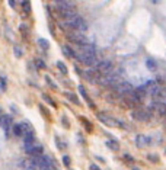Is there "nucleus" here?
I'll list each match as a JSON object with an SVG mask.
<instances>
[{
  "label": "nucleus",
  "mask_w": 166,
  "mask_h": 170,
  "mask_svg": "<svg viewBox=\"0 0 166 170\" xmlns=\"http://www.w3.org/2000/svg\"><path fill=\"white\" fill-rule=\"evenodd\" d=\"M146 65H147V68H149L150 71H155L158 67H156V63H155V60H152V58H149L147 61H146Z\"/></svg>",
  "instance_id": "15"
},
{
  "label": "nucleus",
  "mask_w": 166,
  "mask_h": 170,
  "mask_svg": "<svg viewBox=\"0 0 166 170\" xmlns=\"http://www.w3.org/2000/svg\"><path fill=\"white\" fill-rule=\"evenodd\" d=\"M76 58L79 60V61H82L85 65H91V67H93V65L96 64L98 61H96V58L95 57H91V55H86V54H75Z\"/></svg>",
  "instance_id": "4"
},
{
  "label": "nucleus",
  "mask_w": 166,
  "mask_h": 170,
  "mask_svg": "<svg viewBox=\"0 0 166 170\" xmlns=\"http://www.w3.org/2000/svg\"><path fill=\"white\" fill-rule=\"evenodd\" d=\"M93 68L96 70V71H99L102 74H109L111 73V70H112V63L111 61H101V63H96V64L93 65Z\"/></svg>",
  "instance_id": "3"
},
{
  "label": "nucleus",
  "mask_w": 166,
  "mask_h": 170,
  "mask_svg": "<svg viewBox=\"0 0 166 170\" xmlns=\"http://www.w3.org/2000/svg\"><path fill=\"white\" fill-rule=\"evenodd\" d=\"M58 13H60V16L63 17L64 20H66V19H70V17L77 16L75 9H61V10H58Z\"/></svg>",
  "instance_id": "6"
},
{
  "label": "nucleus",
  "mask_w": 166,
  "mask_h": 170,
  "mask_svg": "<svg viewBox=\"0 0 166 170\" xmlns=\"http://www.w3.org/2000/svg\"><path fill=\"white\" fill-rule=\"evenodd\" d=\"M67 96H69L70 99H72V102H77V97H76L75 95H67Z\"/></svg>",
  "instance_id": "23"
},
{
  "label": "nucleus",
  "mask_w": 166,
  "mask_h": 170,
  "mask_svg": "<svg viewBox=\"0 0 166 170\" xmlns=\"http://www.w3.org/2000/svg\"><path fill=\"white\" fill-rule=\"evenodd\" d=\"M133 170H140V169H139V167H136V166H134V167H133Z\"/></svg>",
  "instance_id": "26"
},
{
  "label": "nucleus",
  "mask_w": 166,
  "mask_h": 170,
  "mask_svg": "<svg viewBox=\"0 0 166 170\" xmlns=\"http://www.w3.org/2000/svg\"><path fill=\"white\" fill-rule=\"evenodd\" d=\"M15 52H16V57H21V55H22V49L19 48V47H15Z\"/></svg>",
  "instance_id": "20"
},
{
  "label": "nucleus",
  "mask_w": 166,
  "mask_h": 170,
  "mask_svg": "<svg viewBox=\"0 0 166 170\" xmlns=\"http://www.w3.org/2000/svg\"><path fill=\"white\" fill-rule=\"evenodd\" d=\"M37 64H38V67H40V68H44V67H45L44 61H41V60H38V61H37Z\"/></svg>",
  "instance_id": "21"
},
{
  "label": "nucleus",
  "mask_w": 166,
  "mask_h": 170,
  "mask_svg": "<svg viewBox=\"0 0 166 170\" xmlns=\"http://www.w3.org/2000/svg\"><path fill=\"white\" fill-rule=\"evenodd\" d=\"M42 151H44L42 146H37V144H35V146L29 150V153L28 154H31L32 157H40V156H42Z\"/></svg>",
  "instance_id": "11"
},
{
  "label": "nucleus",
  "mask_w": 166,
  "mask_h": 170,
  "mask_svg": "<svg viewBox=\"0 0 166 170\" xmlns=\"http://www.w3.org/2000/svg\"><path fill=\"white\" fill-rule=\"evenodd\" d=\"M13 134H15L16 137H22V135L25 134L22 124H16V125H13Z\"/></svg>",
  "instance_id": "13"
},
{
  "label": "nucleus",
  "mask_w": 166,
  "mask_h": 170,
  "mask_svg": "<svg viewBox=\"0 0 166 170\" xmlns=\"http://www.w3.org/2000/svg\"><path fill=\"white\" fill-rule=\"evenodd\" d=\"M149 159L152 160V162H159V157H156V156H153V154H149Z\"/></svg>",
  "instance_id": "19"
},
{
  "label": "nucleus",
  "mask_w": 166,
  "mask_h": 170,
  "mask_svg": "<svg viewBox=\"0 0 166 170\" xmlns=\"http://www.w3.org/2000/svg\"><path fill=\"white\" fill-rule=\"evenodd\" d=\"M114 89H115V92H118V93H121V95H124V96H127V95H130L131 92H134L133 86L130 84V83H125V81H120V83H117V84H114Z\"/></svg>",
  "instance_id": "2"
},
{
  "label": "nucleus",
  "mask_w": 166,
  "mask_h": 170,
  "mask_svg": "<svg viewBox=\"0 0 166 170\" xmlns=\"http://www.w3.org/2000/svg\"><path fill=\"white\" fill-rule=\"evenodd\" d=\"M40 45H41L42 48H45V49L48 48V42H47L45 39H40Z\"/></svg>",
  "instance_id": "17"
},
{
  "label": "nucleus",
  "mask_w": 166,
  "mask_h": 170,
  "mask_svg": "<svg viewBox=\"0 0 166 170\" xmlns=\"http://www.w3.org/2000/svg\"><path fill=\"white\" fill-rule=\"evenodd\" d=\"M9 3H10V6H12V8L15 6V0H9Z\"/></svg>",
  "instance_id": "25"
},
{
  "label": "nucleus",
  "mask_w": 166,
  "mask_h": 170,
  "mask_svg": "<svg viewBox=\"0 0 166 170\" xmlns=\"http://www.w3.org/2000/svg\"><path fill=\"white\" fill-rule=\"evenodd\" d=\"M63 51H64V52H66L69 57H75V52H73L72 49L69 48V47H63Z\"/></svg>",
  "instance_id": "16"
},
{
  "label": "nucleus",
  "mask_w": 166,
  "mask_h": 170,
  "mask_svg": "<svg viewBox=\"0 0 166 170\" xmlns=\"http://www.w3.org/2000/svg\"><path fill=\"white\" fill-rule=\"evenodd\" d=\"M10 125H12V118L10 116H0V127L2 128H5L6 131H9V128H10Z\"/></svg>",
  "instance_id": "10"
},
{
  "label": "nucleus",
  "mask_w": 166,
  "mask_h": 170,
  "mask_svg": "<svg viewBox=\"0 0 166 170\" xmlns=\"http://www.w3.org/2000/svg\"><path fill=\"white\" fill-rule=\"evenodd\" d=\"M98 119H101V121L104 122L105 125H108V127H117V125H118V121H117V119L111 118V116H107V115H102V113L98 115Z\"/></svg>",
  "instance_id": "5"
},
{
  "label": "nucleus",
  "mask_w": 166,
  "mask_h": 170,
  "mask_svg": "<svg viewBox=\"0 0 166 170\" xmlns=\"http://www.w3.org/2000/svg\"><path fill=\"white\" fill-rule=\"evenodd\" d=\"M91 170H99V167H98V166H95V164H92V166H91Z\"/></svg>",
  "instance_id": "24"
},
{
  "label": "nucleus",
  "mask_w": 166,
  "mask_h": 170,
  "mask_svg": "<svg viewBox=\"0 0 166 170\" xmlns=\"http://www.w3.org/2000/svg\"><path fill=\"white\" fill-rule=\"evenodd\" d=\"M80 48H82V54H86V55H91V57H95V54H96V49H95V47L91 45V44L80 45Z\"/></svg>",
  "instance_id": "8"
},
{
  "label": "nucleus",
  "mask_w": 166,
  "mask_h": 170,
  "mask_svg": "<svg viewBox=\"0 0 166 170\" xmlns=\"http://www.w3.org/2000/svg\"><path fill=\"white\" fill-rule=\"evenodd\" d=\"M63 162L66 163V166H69V164H70V159H69L67 156H64V157H63Z\"/></svg>",
  "instance_id": "22"
},
{
  "label": "nucleus",
  "mask_w": 166,
  "mask_h": 170,
  "mask_svg": "<svg viewBox=\"0 0 166 170\" xmlns=\"http://www.w3.org/2000/svg\"><path fill=\"white\" fill-rule=\"evenodd\" d=\"M58 68H60V70H61V71H64V73H67V68H66V65L63 64V63H58Z\"/></svg>",
  "instance_id": "18"
},
{
  "label": "nucleus",
  "mask_w": 166,
  "mask_h": 170,
  "mask_svg": "<svg viewBox=\"0 0 166 170\" xmlns=\"http://www.w3.org/2000/svg\"><path fill=\"white\" fill-rule=\"evenodd\" d=\"M152 108L155 109V111H158L160 115H166V105L165 103H160V102H155Z\"/></svg>",
  "instance_id": "12"
},
{
  "label": "nucleus",
  "mask_w": 166,
  "mask_h": 170,
  "mask_svg": "<svg viewBox=\"0 0 166 170\" xmlns=\"http://www.w3.org/2000/svg\"><path fill=\"white\" fill-rule=\"evenodd\" d=\"M133 118L139 119V121H149L150 112H146V111H137V112L133 113Z\"/></svg>",
  "instance_id": "9"
},
{
  "label": "nucleus",
  "mask_w": 166,
  "mask_h": 170,
  "mask_svg": "<svg viewBox=\"0 0 166 170\" xmlns=\"http://www.w3.org/2000/svg\"><path fill=\"white\" fill-rule=\"evenodd\" d=\"M107 147L111 148V150H114V151H117V150L120 148V144L117 143L115 140H109V141H107Z\"/></svg>",
  "instance_id": "14"
},
{
  "label": "nucleus",
  "mask_w": 166,
  "mask_h": 170,
  "mask_svg": "<svg viewBox=\"0 0 166 170\" xmlns=\"http://www.w3.org/2000/svg\"><path fill=\"white\" fill-rule=\"evenodd\" d=\"M67 38L72 41V42H75V44H79V45H86V44H89V41L86 39V36H85L83 33L77 32V31L69 32L67 33Z\"/></svg>",
  "instance_id": "1"
},
{
  "label": "nucleus",
  "mask_w": 166,
  "mask_h": 170,
  "mask_svg": "<svg viewBox=\"0 0 166 170\" xmlns=\"http://www.w3.org/2000/svg\"><path fill=\"white\" fill-rule=\"evenodd\" d=\"M136 143H137V147H139V148H144V147L150 143V138L146 137V135H143V134H140V135H137V138H136Z\"/></svg>",
  "instance_id": "7"
}]
</instances>
